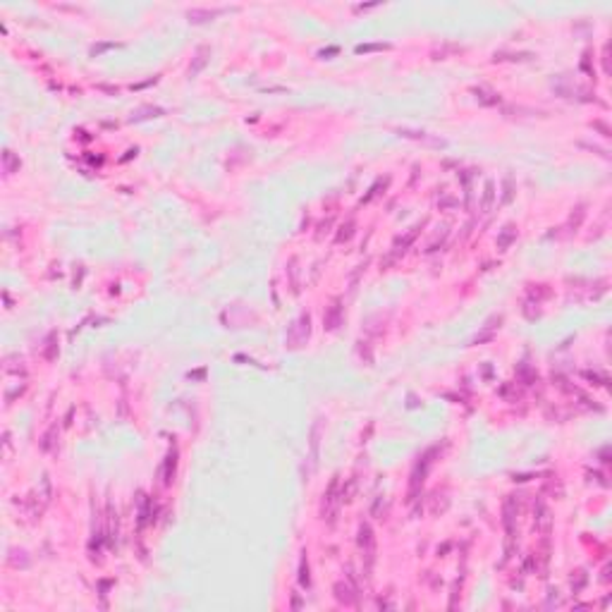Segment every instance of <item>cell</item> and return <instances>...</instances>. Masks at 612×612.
I'll return each mask as SVG.
<instances>
[{
  "label": "cell",
  "instance_id": "10",
  "mask_svg": "<svg viewBox=\"0 0 612 612\" xmlns=\"http://www.w3.org/2000/svg\"><path fill=\"white\" fill-rule=\"evenodd\" d=\"M313 440H311V462L316 464V457H318V423L313 426Z\"/></svg>",
  "mask_w": 612,
  "mask_h": 612
},
{
  "label": "cell",
  "instance_id": "12",
  "mask_svg": "<svg viewBox=\"0 0 612 612\" xmlns=\"http://www.w3.org/2000/svg\"><path fill=\"white\" fill-rule=\"evenodd\" d=\"M490 201H493V184H488V187H486V196H483V213H488Z\"/></svg>",
  "mask_w": 612,
  "mask_h": 612
},
{
  "label": "cell",
  "instance_id": "4",
  "mask_svg": "<svg viewBox=\"0 0 612 612\" xmlns=\"http://www.w3.org/2000/svg\"><path fill=\"white\" fill-rule=\"evenodd\" d=\"M514 519H517V502H514V498H507V502H504V529H507L509 541L514 538Z\"/></svg>",
  "mask_w": 612,
  "mask_h": 612
},
{
  "label": "cell",
  "instance_id": "2",
  "mask_svg": "<svg viewBox=\"0 0 612 612\" xmlns=\"http://www.w3.org/2000/svg\"><path fill=\"white\" fill-rule=\"evenodd\" d=\"M359 548L366 555V571H368L371 564H373V553H376V538H373V531H371L368 524L359 526Z\"/></svg>",
  "mask_w": 612,
  "mask_h": 612
},
{
  "label": "cell",
  "instance_id": "3",
  "mask_svg": "<svg viewBox=\"0 0 612 612\" xmlns=\"http://www.w3.org/2000/svg\"><path fill=\"white\" fill-rule=\"evenodd\" d=\"M550 526H553L550 512H548V507L538 500V502H536V529L541 531L543 536H548V533H550Z\"/></svg>",
  "mask_w": 612,
  "mask_h": 612
},
{
  "label": "cell",
  "instance_id": "9",
  "mask_svg": "<svg viewBox=\"0 0 612 612\" xmlns=\"http://www.w3.org/2000/svg\"><path fill=\"white\" fill-rule=\"evenodd\" d=\"M586 579H588V576H586L584 571H576V581L571 579V588H574V593H579V591L584 588V586H586Z\"/></svg>",
  "mask_w": 612,
  "mask_h": 612
},
{
  "label": "cell",
  "instance_id": "8",
  "mask_svg": "<svg viewBox=\"0 0 612 612\" xmlns=\"http://www.w3.org/2000/svg\"><path fill=\"white\" fill-rule=\"evenodd\" d=\"M309 562H306V557H301V567H299V584L301 586H309Z\"/></svg>",
  "mask_w": 612,
  "mask_h": 612
},
{
  "label": "cell",
  "instance_id": "11",
  "mask_svg": "<svg viewBox=\"0 0 612 612\" xmlns=\"http://www.w3.org/2000/svg\"><path fill=\"white\" fill-rule=\"evenodd\" d=\"M352 230H354V223H347V225H342V232L337 234V242H344V239H349V237H352Z\"/></svg>",
  "mask_w": 612,
  "mask_h": 612
},
{
  "label": "cell",
  "instance_id": "1",
  "mask_svg": "<svg viewBox=\"0 0 612 612\" xmlns=\"http://www.w3.org/2000/svg\"><path fill=\"white\" fill-rule=\"evenodd\" d=\"M342 502H344V500H342L340 481H337V476H335L333 478V483H330V488H328V493H326V500H323V519H328V524L335 521L337 507H340Z\"/></svg>",
  "mask_w": 612,
  "mask_h": 612
},
{
  "label": "cell",
  "instance_id": "5",
  "mask_svg": "<svg viewBox=\"0 0 612 612\" xmlns=\"http://www.w3.org/2000/svg\"><path fill=\"white\" fill-rule=\"evenodd\" d=\"M335 598L342 605H354L356 603V593H354V588L347 581H337L335 584Z\"/></svg>",
  "mask_w": 612,
  "mask_h": 612
},
{
  "label": "cell",
  "instance_id": "13",
  "mask_svg": "<svg viewBox=\"0 0 612 612\" xmlns=\"http://www.w3.org/2000/svg\"><path fill=\"white\" fill-rule=\"evenodd\" d=\"M204 62H206V57H204V53H201V55H199V60H196V65H194V67H191V74H196V72H199V69L204 67Z\"/></svg>",
  "mask_w": 612,
  "mask_h": 612
},
{
  "label": "cell",
  "instance_id": "7",
  "mask_svg": "<svg viewBox=\"0 0 612 612\" xmlns=\"http://www.w3.org/2000/svg\"><path fill=\"white\" fill-rule=\"evenodd\" d=\"M514 239H517V230H514L512 225H507V227L502 230V234L498 237V246H500V249H507V246L512 244Z\"/></svg>",
  "mask_w": 612,
  "mask_h": 612
},
{
  "label": "cell",
  "instance_id": "6",
  "mask_svg": "<svg viewBox=\"0 0 612 612\" xmlns=\"http://www.w3.org/2000/svg\"><path fill=\"white\" fill-rule=\"evenodd\" d=\"M340 321H342V306H340V301H335L326 313V328L328 330H335V328L340 326Z\"/></svg>",
  "mask_w": 612,
  "mask_h": 612
}]
</instances>
